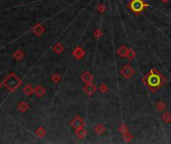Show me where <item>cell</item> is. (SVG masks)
Masks as SVG:
<instances>
[{
  "mask_svg": "<svg viewBox=\"0 0 171 144\" xmlns=\"http://www.w3.org/2000/svg\"><path fill=\"white\" fill-rule=\"evenodd\" d=\"M149 81V84H150L151 86H157L159 84V82H160V80H159V77L156 75H151L150 77H149L148 79Z\"/></svg>",
  "mask_w": 171,
  "mask_h": 144,
  "instance_id": "6da1fadb",
  "label": "cell"
},
{
  "mask_svg": "<svg viewBox=\"0 0 171 144\" xmlns=\"http://www.w3.org/2000/svg\"><path fill=\"white\" fill-rule=\"evenodd\" d=\"M142 7H143L142 1H140V0H135V1H133V3H132L133 10L139 11V10H141V9H142Z\"/></svg>",
  "mask_w": 171,
  "mask_h": 144,
  "instance_id": "7a4b0ae2",
  "label": "cell"
},
{
  "mask_svg": "<svg viewBox=\"0 0 171 144\" xmlns=\"http://www.w3.org/2000/svg\"><path fill=\"white\" fill-rule=\"evenodd\" d=\"M122 73H123L124 75L126 76V77H129V76H130L131 74L133 73V71H132V69H131L129 66H126V67H124L123 70H122Z\"/></svg>",
  "mask_w": 171,
  "mask_h": 144,
  "instance_id": "3957f363",
  "label": "cell"
},
{
  "mask_svg": "<svg viewBox=\"0 0 171 144\" xmlns=\"http://www.w3.org/2000/svg\"><path fill=\"white\" fill-rule=\"evenodd\" d=\"M74 126L76 128H78V129H80V128H82V119H80V118H76V120H74Z\"/></svg>",
  "mask_w": 171,
  "mask_h": 144,
  "instance_id": "277c9868",
  "label": "cell"
},
{
  "mask_svg": "<svg viewBox=\"0 0 171 144\" xmlns=\"http://www.w3.org/2000/svg\"><path fill=\"white\" fill-rule=\"evenodd\" d=\"M104 127L102 125H98V126H96L95 127V131L97 132V133H103L104 132Z\"/></svg>",
  "mask_w": 171,
  "mask_h": 144,
  "instance_id": "5b68a950",
  "label": "cell"
},
{
  "mask_svg": "<svg viewBox=\"0 0 171 144\" xmlns=\"http://www.w3.org/2000/svg\"><path fill=\"white\" fill-rule=\"evenodd\" d=\"M128 53V50L126 49V47H121V48L119 49V54L120 55H126Z\"/></svg>",
  "mask_w": 171,
  "mask_h": 144,
  "instance_id": "8992f818",
  "label": "cell"
},
{
  "mask_svg": "<svg viewBox=\"0 0 171 144\" xmlns=\"http://www.w3.org/2000/svg\"><path fill=\"white\" fill-rule=\"evenodd\" d=\"M78 136L80 138H82V136L84 135V131L82 129H80H80H78Z\"/></svg>",
  "mask_w": 171,
  "mask_h": 144,
  "instance_id": "52a82bcc",
  "label": "cell"
},
{
  "mask_svg": "<svg viewBox=\"0 0 171 144\" xmlns=\"http://www.w3.org/2000/svg\"><path fill=\"white\" fill-rule=\"evenodd\" d=\"M163 119H164L166 122H169L171 119V115H169V114H165V115L163 116Z\"/></svg>",
  "mask_w": 171,
  "mask_h": 144,
  "instance_id": "ba28073f",
  "label": "cell"
},
{
  "mask_svg": "<svg viewBox=\"0 0 171 144\" xmlns=\"http://www.w3.org/2000/svg\"><path fill=\"white\" fill-rule=\"evenodd\" d=\"M101 90H102L103 92H106V91H107V86L102 85V86H101Z\"/></svg>",
  "mask_w": 171,
  "mask_h": 144,
  "instance_id": "9c48e42d",
  "label": "cell"
}]
</instances>
